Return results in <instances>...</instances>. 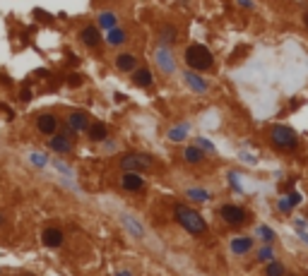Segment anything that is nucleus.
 I'll use <instances>...</instances> for the list:
<instances>
[{
	"instance_id": "nucleus-1",
	"label": "nucleus",
	"mask_w": 308,
	"mask_h": 276,
	"mask_svg": "<svg viewBox=\"0 0 308 276\" xmlns=\"http://www.w3.org/2000/svg\"><path fill=\"white\" fill-rule=\"evenodd\" d=\"M176 221L188 231V233H193V235H202L205 231H207V223H205V219L197 214V212H193V209H188V207H176Z\"/></svg>"
},
{
	"instance_id": "nucleus-2",
	"label": "nucleus",
	"mask_w": 308,
	"mask_h": 276,
	"mask_svg": "<svg viewBox=\"0 0 308 276\" xmlns=\"http://www.w3.org/2000/svg\"><path fill=\"white\" fill-rule=\"evenodd\" d=\"M186 63H188L193 70L202 72V70H210V67H212L214 58L210 53V48H205L202 43H193V46H188V51H186Z\"/></svg>"
},
{
	"instance_id": "nucleus-3",
	"label": "nucleus",
	"mask_w": 308,
	"mask_h": 276,
	"mask_svg": "<svg viewBox=\"0 0 308 276\" xmlns=\"http://www.w3.org/2000/svg\"><path fill=\"white\" fill-rule=\"evenodd\" d=\"M270 139H272V144H275V147L286 149V151L296 149V144H299L296 132H294L291 127H286V125H275V127L270 130Z\"/></svg>"
},
{
	"instance_id": "nucleus-4",
	"label": "nucleus",
	"mask_w": 308,
	"mask_h": 276,
	"mask_svg": "<svg viewBox=\"0 0 308 276\" xmlns=\"http://www.w3.org/2000/svg\"><path fill=\"white\" fill-rule=\"evenodd\" d=\"M152 164H154V159H152L149 154H138V151H133V154H125V156L120 159V168H123V173H125V170L140 173V170L152 168Z\"/></svg>"
},
{
	"instance_id": "nucleus-5",
	"label": "nucleus",
	"mask_w": 308,
	"mask_h": 276,
	"mask_svg": "<svg viewBox=\"0 0 308 276\" xmlns=\"http://www.w3.org/2000/svg\"><path fill=\"white\" fill-rule=\"evenodd\" d=\"M219 216H222L226 223H231V226H241L243 221L248 219V214H246L241 207H236V204H224V207L219 209Z\"/></svg>"
},
{
	"instance_id": "nucleus-6",
	"label": "nucleus",
	"mask_w": 308,
	"mask_h": 276,
	"mask_svg": "<svg viewBox=\"0 0 308 276\" xmlns=\"http://www.w3.org/2000/svg\"><path fill=\"white\" fill-rule=\"evenodd\" d=\"M120 185H123V190H128V192H140L142 188H144V180H142L140 173L125 170L123 178H120Z\"/></svg>"
},
{
	"instance_id": "nucleus-7",
	"label": "nucleus",
	"mask_w": 308,
	"mask_h": 276,
	"mask_svg": "<svg viewBox=\"0 0 308 276\" xmlns=\"http://www.w3.org/2000/svg\"><path fill=\"white\" fill-rule=\"evenodd\" d=\"M36 130H39L41 135H56L58 118H56V115H51V113H44V115H39V118H36Z\"/></svg>"
},
{
	"instance_id": "nucleus-8",
	"label": "nucleus",
	"mask_w": 308,
	"mask_h": 276,
	"mask_svg": "<svg viewBox=\"0 0 308 276\" xmlns=\"http://www.w3.org/2000/svg\"><path fill=\"white\" fill-rule=\"evenodd\" d=\"M68 127H70V132H72V135L84 132V130H87V115L80 113V110L70 113V115H68Z\"/></svg>"
},
{
	"instance_id": "nucleus-9",
	"label": "nucleus",
	"mask_w": 308,
	"mask_h": 276,
	"mask_svg": "<svg viewBox=\"0 0 308 276\" xmlns=\"http://www.w3.org/2000/svg\"><path fill=\"white\" fill-rule=\"evenodd\" d=\"M80 41H82L84 46H89V48H96L101 43V34H99L96 27H84L80 31Z\"/></svg>"
},
{
	"instance_id": "nucleus-10",
	"label": "nucleus",
	"mask_w": 308,
	"mask_h": 276,
	"mask_svg": "<svg viewBox=\"0 0 308 276\" xmlns=\"http://www.w3.org/2000/svg\"><path fill=\"white\" fill-rule=\"evenodd\" d=\"M41 243H44L46 248H60V245H63V233H60L58 228H46V231L41 233Z\"/></svg>"
},
{
	"instance_id": "nucleus-11",
	"label": "nucleus",
	"mask_w": 308,
	"mask_h": 276,
	"mask_svg": "<svg viewBox=\"0 0 308 276\" xmlns=\"http://www.w3.org/2000/svg\"><path fill=\"white\" fill-rule=\"evenodd\" d=\"M48 147H51L56 154H68V151L72 149V142L68 139V135H53L51 142H48Z\"/></svg>"
},
{
	"instance_id": "nucleus-12",
	"label": "nucleus",
	"mask_w": 308,
	"mask_h": 276,
	"mask_svg": "<svg viewBox=\"0 0 308 276\" xmlns=\"http://www.w3.org/2000/svg\"><path fill=\"white\" fill-rule=\"evenodd\" d=\"M116 67L123 70V72H133V70L138 67V60H135V55L133 53H120L118 58H116Z\"/></svg>"
},
{
	"instance_id": "nucleus-13",
	"label": "nucleus",
	"mask_w": 308,
	"mask_h": 276,
	"mask_svg": "<svg viewBox=\"0 0 308 276\" xmlns=\"http://www.w3.org/2000/svg\"><path fill=\"white\" fill-rule=\"evenodd\" d=\"M133 82L138 84V86H149V84L154 82L152 70H147V67H135V70H133Z\"/></svg>"
},
{
	"instance_id": "nucleus-14",
	"label": "nucleus",
	"mask_w": 308,
	"mask_h": 276,
	"mask_svg": "<svg viewBox=\"0 0 308 276\" xmlns=\"http://www.w3.org/2000/svg\"><path fill=\"white\" fill-rule=\"evenodd\" d=\"M183 80H186V84H188L193 91H197V94H205V91H207V82H205L202 77H197L195 72H186Z\"/></svg>"
},
{
	"instance_id": "nucleus-15",
	"label": "nucleus",
	"mask_w": 308,
	"mask_h": 276,
	"mask_svg": "<svg viewBox=\"0 0 308 276\" xmlns=\"http://www.w3.org/2000/svg\"><path fill=\"white\" fill-rule=\"evenodd\" d=\"M87 135H89V139H94V142H104V139L109 137V130H106L104 123H94V125L87 127Z\"/></svg>"
},
{
	"instance_id": "nucleus-16",
	"label": "nucleus",
	"mask_w": 308,
	"mask_h": 276,
	"mask_svg": "<svg viewBox=\"0 0 308 276\" xmlns=\"http://www.w3.org/2000/svg\"><path fill=\"white\" fill-rule=\"evenodd\" d=\"M125 39H128V34H125L123 29H118V27L106 29V41H109L111 46H120V43H125Z\"/></svg>"
},
{
	"instance_id": "nucleus-17",
	"label": "nucleus",
	"mask_w": 308,
	"mask_h": 276,
	"mask_svg": "<svg viewBox=\"0 0 308 276\" xmlns=\"http://www.w3.org/2000/svg\"><path fill=\"white\" fill-rule=\"evenodd\" d=\"M251 248H253L251 238H234V240H231V252H234V255H246Z\"/></svg>"
},
{
	"instance_id": "nucleus-18",
	"label": "nucleus",
	"mask_w": 308,
	"mask_h": 276,
	"mask_svg": "<svg viewBox=\"0 0 308 276\" xmlns=\"http://www.w3.org/2000/svg\"><path fill=\"white\" fill-rule=\"evenodd\" d=\"M183 159H186L188 164H200V161H202V149H197V147H186V149H183Z\"/></svg>"
},
{
	"instance_id": "nucleus-19",
	"label": "nucleus",
	"mask_w": 308,
	"mask_h": 276,
	"mask_svg": "<svg viewBox=\"0 0 308 276\" xmlns=\"http://www.w3.org/2000/svg\"><path fill=\"white\" fill-rule=\"evenodd\" d=\"M157 63L164 67V72H173V58L168 55V51H164V48H162V51L157 53Z\"/></svg>"
},
{
	"instance_id": "nucleus-20",
	"label": "nucleus",
	"mask_w": 308,
	"mask_h": 276,
	"mask_svg": "<svg viewBox=\"0 0 308 276\" xmlns=\"http://www.w3.org/2000/svg\"><path fill=\"white\" fill-rule=\"evenodd\" d=\"M123 223L128 226V231H130V233H133L135 238H142V235H144V231L140 228V223L133 219V216H123Z\"/></svg>"
},
{
	"instance_id": "nucleus-21",
	"label": "nucleus",
	"mask_w": 308,
	"mask_h": 276,
	"mask_svg": "<svg viewBox=\"0 0 308 276\" xmlns=\"http://www.w3.org/2000/svg\"><path fill=\"white\" fill-rule=\"evenodd\" d=\"M183 137H188V125H176V127H171L168 139H173V142H181Z\"/></svg>"
},
{
	"instance_id": "nucleus-22",
	"label": "nucleus",
	"mask_w": 308,
	"mask_h": 276,
	"mask_svg": "<svg viewBox=\"0 0 308 276\" xmlns=\"http://www.w3.org/2000/svg\"><path fill=\"white\" fill-rule=\"evenodd\" d=\"M265 274H267V276H284V264H282V262H277V259H272V262L267 264Z\"/></svg>"
},
{
	"instance_id": "nucleus-23",
	"label": "nucleus",
	"mask_w": 308,
	"mask_h": 276,
	"mask_svg": "<svg viewBox=\"0 0 308 276\" xmlns=\"http://www.w3.org/2000/svg\"><path fill=\"white\" fill-rule=\"evenodd\" d=\"M99 24H101L104 29L116 27V17H113V12H101V15H99Z\"/></svg>"
},
{
	"instance_id": "nucleus-24",
	"label": "nucleus",
	"mask_w": 308,
	"mask_h": 276,
	"mask_svg": "<svg viewBox=\"0 0 308 276\" xmlns=\"http://www.w3.org/2000/svg\"><path fill=\"white\" fill-rule=\"evenodd\" d=\"M176 39H178V36H176V27L168 24V27L162 29V41H164V43H173Z\"/></svg>"
},
{
	"instance_id": "nucleus-25",
	"label": "nucleus",
	"mask_w": 308,
	"mask_h": 276,
	"mask_svg": "<svg viewBox=\"0 0 308 276\" xmlns=\"http://www.w3.org/2000/svg\"><path fill=\"white\" fill-rule=\"evenodd\" d=\"M258 235H260L262 240H267V243H270V240H275V233H272L267 226H258Z\"/></svg>"
},
{
	"instance_id": "nucleus-26",
	"label": "nucleus",
	"mask_w": 308,
	"mask_h": 276,
	"mask_svg": "<svg viewBox=\"0 0 308 276\" xmlns=\"http://www.w3.org/2000/svg\"><path fill=\"white\" fill-rule=\"evenodd\" d=\"M188 197H193V199H207L210 194L205 192V190H188Z\"/></svg>"
},
{
	"instance_id": "nucleus-27",
	"label": "nucleus",
	"mask_w": 308,
	"mask_h": 276,
	"mask_svg": "<svg viewBox=\"0 0 308 276\" xmlns=\"http://www.w3.org/2000/svg\"><path fill=\"white\" fill-rule=\"evenodd\" d=\"M291 207H294V204H291V199H280L282 214H289V212H291Z\"/></svg>"
},
{
	"instance_id": "nucleus-28",
	"label": "nucleus",
	"mask_w": 308,
	"mask_h": 276,
	"mask_svg": "<svg viewBox=\"0 0 308 276\" xmlns=\"http://www.w3.org/2000/svg\"><path fill=\"white\" fill-rule=\"evenodd\" d=\"M270 257H272V248L260 250V259H270Z\"/></svg>"
},
{
	"instance_id": "nucleus-29",
	"label": "nucleus",
	"mask_w": 308,
	"mask_h": 276,
	"mask_svg": "<svg viewBox=\"0 0 308 276\" xmlns=\"http://www.w3.org/2000/svg\"><path fill=\"white\" fill-rule=\"evenodd\" d=\"M200 147H205L207 151H214V147H212V144H210L207 139H200Z\"/></svg>"
},
{
	"instance_id": "nucleus-30",
	"label": "nucleus",
	"mask_w": 308,
	"mask_h": 276,
	"mask_svg": "<svg viewBox=\"0 0 308 276\" xmlns=\"http://www.w3.org/2000/svg\"><path fill=\"white\" fill-rule=\"evenodd\" d=\"M70 84H72V86L82 84V77H80V75H72V77H70Z\"/></svg>"
},
{
	"instance_id": "nucleus-31",
	"label": "nucleus",
	"mask_w": 308,
	"mask_h": 276,
	"mask_svg": "<svg viewBox=\"0 0 308 276\" xmlns=\"http://www.w3.org/2000/svg\"><path fill=\"white\" fill-rule=\"evenodd\" d=\"M289 199H291V204H299V202H301V194H299V192H291V197H289Z\"/></svg>"
},
{
	"instance_id": "nucleus-32",
	"label": "nucleus",
	"mask_w": 308,
	"mask_h": 276,
	"mask_svg": "<svg viewBox=\"0 0 308 276\" xmlns=\"http://www.w3.org/2000/svg\"><path fill=\"white\" fill-rule=\"evenodd\" d=\"M241 7H253V0H236Z\"/></svg>"
},
{
	"instance_id": "nucleus-33",
	"label": "nucleus",
	"mask_w": 308,
	"mask_h": 276,
	"mask_svg": "<svg viewBox=\"0 0 308 276\" xmlns=\"http://www.w3.org/2000/svg\"><path fill=\"white\" fill-rule=\"evenodd\" d=\"M116 276H133V274H130V272H118Z\"/></svg>"
},
{
	"instance_id": "nucleus-34",
	"label": "nucleus",
	"mask_w": 308,
	"mask_h": 276,
	"mask_svg": "<svg viewBox=\"0 0 308 276\" xmlns=\"http://www.w3.org/2000/svg\"><path fill=\"white\" fill-rule=\"evenodd\" d=\"M304 24H306V29H308V12H304Z\"/></svg>"
}]
</instances>
